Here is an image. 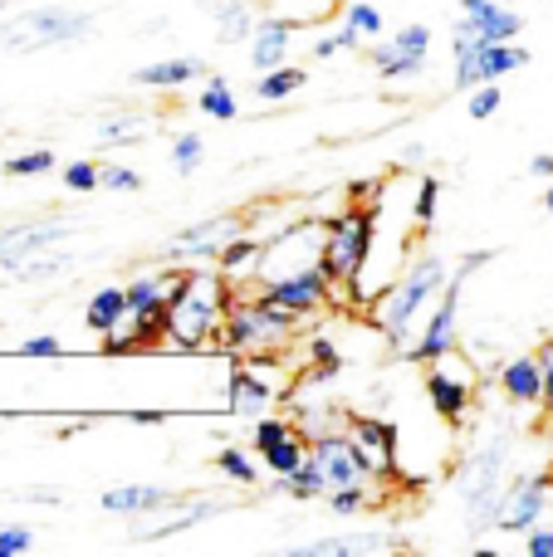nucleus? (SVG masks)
<instances>
[{"label": "nucleus", "instance_id": "40", "mask_svg": "<svg viewBox=\"0 0 553 557\" xmlns=\"http://www.w3.org/2000/svg\"><path fill=\"white\" fill-rule=\"evenodd\" d=\"M201 162H206V137L201 133H182L172 143V172H182V176H192V172H201Z\"/></svg>", "mask_w": 553, "mask_h": 557}, {"label": "nucleus", "instance_id": "7", "mask_svg": "<svg viewBox=\"0 0 553 557\" xmlns=\"http://www.w3.org/2000/svg\"><path fill=\"white\" fill-rule=\"evenodd\" d=\"M490 260H495V250H470L466 260H460V270L451 274V284L441 288V298L431 304V313H427V323H421V333L411 337V347L402 352L407 362L427 367V362H437L441 352L460 347V294H466V278L476 274V270H486Z\"/></svg>", "mask_w": 553, "mask_h": 557}, {"label": "nucleus", "instance_id": "30", "mask_svg": "<svg viewBox=\"0 0 553 557\" xmlns=\"http://www.w3.org/2000/svg\"><path fill=\"white\" fill-rule=\"evenodd\" d=\"M290 499H299V504H309V499H329V474H323V465L314 460V450H309V460L299 465V470H290L284 480H274Z\"/></svg>", "mask_w": 553, "mask_h": 557}, {"label": "nucleus", "instance_id": "34", "mask_svg": "<svg viewBox=\"0 0 553 557\" xmlns=\"http://www.w3.org/2000/svg\"><path fill=\"white\" fill-rule=\"evenodd\" d=\"M69 255H54V250H45V255H29V260H20V264H10V278H15V284H45V278H59L69 270Z\"/></svg>", "mask_w": 553, "mask_h": 557}, {"label": "nucleus", "instance_id": "5", "mask_svg": "<svg viewBox=\"0 0 553 557\" xmlns=\"http://www.w3.org/2000/svg\"><path fill=\"white\" fill-rule=\"evenodd\" d=\"M94 35V15L74 5H29L0 20V54H45V49L84 45Z\"/></svg>", "mask_w": 553, "mask_h": 557}, {"label": "nucleus", "instance_id": "37", "mask_svg": "<svg viewBox=\"0 0 553 557\" xmlns=\"http://www.w3.org/2000/svg\"><path fill=\"white\" fill-rule=\"evenodd\" d=\"M299 425L290 421V416H274V411H265V416H255L250 421V445H255V455H265L270 445H280L284 435H294Z\"/></svg>", "mask_w": 553, "mask_h": 557}, {"label": "nucleus", "instance_id": "51", "mask_svg": "<svg viewBox=\"0 0 553 557\" xmlns=\"http://www.w3.org/2000/svg\"><path fill=\"white\" fill-rule=\"evenodd\" d=\"M529 176H539V182H553V152H539L534 162H529Z\"/></svg>", "mask_w": 553, "mask_h": 557}, {"label": "nucleus", "instance_id": "22", "mask_svg": "<svg viewBox=\"0 0 553 557\" xmlns=\"http://www.w3.org/2000/svg\"><path fill=\"white\" fill-rule=\"evenodd\" d=\"M460 15L476 20L480 39L486 45H505V39H519V29H525V15L509 5H500V0H460Z\"/></svg>", "mask_w": 553, "mask_h": 557}, {"label": "nucleus", "instance_id": "15", "mask_svg": "<svg viewBox=\"0 0 553 557\" xmlns=\"http://www.w3.org/2000/svg\"><path fill=\"white\" fill-rule=\"evenodd\" d=\"M525 64H529V49L515 45V39H505V45H480V49H470V54H456L451 84H456L460 94H470V88H480V84H500V78H509Z\"/></svg>", "mask_w": 553, "mask_h": 557}, {"label": "nucleus", "instance_id": "11", "mask_svg": "<svg viewBox=\"0 0 553 557\" xmlns=\"http://www.w3.org/2000/svg\"><path fill=\"white\" fill-rule=\"evenodd\" d=\"M260 294L274 298L280 308H290V313H299L304 323H309V318H319L323 308H339V298L348 294V284H333V278L323 274V264H314V270H299L290 278H274V284H265Z\"/></svg>", "mask_w": 553, "mask_h": 557}, {"label": "nucleus", "instance_id": "32", "mask_svg": "<svg viewBox=\"0 0 553 557\" xmlns=\"http://www.w3.org/2000/svg\"><path fill=\"white\" fill-rule=\"evenodd\" d=\"M260 460H265V470H270L274 480H284L290 470H299V465L309 460V431L284 435V441H280V445H270V450H265Z\"/></svg>", "mask_w": 553, "mask_h": 557}, {"label": "nucleus", "instance_id": "9", "mask_svg": "<svg viewBox=\"0 0 553 557\" xmlns=\"http://www.w3.org/2000/svg\"><path fill=\"white\" fill-rule=\"evenodd\" d=\"M476 392H480V367L466 347H451L437 362H427V401L437 411V421L460 425L470 416V406H476Z\"/></svg>", "mask_w": 553, "mask_h": 557}, {"label": "nucleus", "instance_id": "18", "mask_svg": "<svg viewBox=\"0 0 553 557\" xmlns=\"http://www.w3.org/2000/svg\"><path fill=\"white\" fill-rule=\"evenodd\" d=\"M231 509L225 499H192V504H172L167 509V519H137V529H133V543H143V548H152V543H167V539H176V533H186V529H196V523H211V519H221V513Z\"/></svg>", "mask_w": 553, "mask_h": 557}, {"label": "nucleus", "instance_id": "31", "mask_svg": "<svg viewBox=\"0 0 553 557\" xmlns=\"http://www.w3.org/2000/svg\"><path fill=\"white\" fill-rule=\"evenodd\" d=\"M196 113L216 117V123H235L241 117V103H235V88L225 84V74H206V88L196 98Z\"/></svg>", "mask_w": 553, "mask_h": 557}, {"label": "nucleus", "instance_id": "27", "mask_svg": "<svg viewBox=\"0 0 553 557\" xmlns=\"http://www.w3.org/2000/svg\"><path fill=\"white\" fill-rule=\"evenodd\" d=\"M260 250H265V235L245 225V231L235 235V240L225 245L221 255H216V270L231 278V284H245V278L255 274V264H260Z\"/></svg>", "mask_w": 553, "mask_h": 557}, {"label": "nucleus", "instance_id": "54", "mask_svg": "<svg viewBox=\"0 0 553 557\" xmlns=\"http://www.w3.org/2000/svg\"><path fill=\"white\" fill-rule=\"evenodd\" d=\"M544 211L553 215V182H549V191H544Z\"/></svg>", "mask_w": 553, "mask_h": 557}, {"label": "nucleus", "instance_id": "4", "mask_svg": "<svg viewBox=\"0 0 553 557\" xmlns=\"http://www.w3.org/2000/svg\"><path fill=\"white\" fill-rule=\"evenodd\" d=\"M304 333V318L265 298L260 288H235L231 318L221 327V347L235 357H280Z\"/></svg>", "mask_w": 553, "mask_h": 557}, {"label": "nucleus", "instance_id": "45", "mask_svg": "<svg viewBox=\"0 0 553 557\" xmlns=\"http://www.w3.org/2000/svg\"><path fill=\"white\" fill-rule=\"evenodd\" d=\"M39 548L35 529H15V523H0V557H29Z\"/></svg>", "mask_w": 553, "mask_h": 557}, {"label": "nucleus", "instance_id": "21", "mask_svg": "<svg viewBox=\"0 0 553 557\" xmlns=\"http://www.w3.org/2000/svg\"><path fill=\"white\" fill-rule=\"evenodd\" d=\"M98 504H103V513H118V519H152V513H167L182 499L157 490V484H118V490H103Z\"/></svg>", "mask_w": 553, "mask_h": 557}, {"label": "nucleus", "instance_id": "14", "mask_svg": "<svg viewBox=\"0 0 553 557\" xmlns=\"http://www.w3.org/2000/svg\"><path fill=\"white\" fill-rule=\"evenodd\" d=\"M553 509V480L549 474H515L505 484V504H500L495 533H529L534 523H544Z\"/></svg>", "mask_w": 553, "mask_h": 557}, {"label": "nucleus", "instance_id": "52", "mask_svg": "<svg viewBox=\"0 0 553 557\" xmlns=\"http://www.w3.org/2000/svg\"><path fill=\"white\" fill-rule=\"evenodd\" d=\"M127 421L133 425H157L162 421V411H152V406H147V411H127Z\"/></svg>", "mask_w": 553, "mask_h": 557}, {"label": "nucleus", "instance_id": "12", "mask_svg": "<svg viewBox=\"0 0 553 557\" xmlns=\"http://www.w3.org/2000/svg\"><path fill=\"white\" fill-rule=\"evenodd\" d=\"M245 231V215H211V221H196V225H182L172 240L162 245V264H192V260H206L216 264V255Z\"/></svg>", "mask_w": 553, "mask_h": 557}, {"label": "nucleus", "instance_id": "43", "mask_svg": "<svg viewBox=\"0 0 553 557\" xmlns=\"http://www.w3.org/2000/svg\"><path fill=\"white\" fill-rule=\"evenodd\" d=\"M45 172H54V152H49V147L5 157V176H45Z\"/></svg>", "mask_w": 553, "mask_h": 557}, {"label": "nucleus", "instance_id": "28", "mask_svg": "<svg viewBox=\"0 0 553 557\" xmlns=\"http://www.w3.org/2000/svg\"><path fill=\"white\" fill-rule=\"evenodd\" d=\"M255 25H260V15H255L250 0H225V5H216V39H221V45H250Z\"/></svg>", "mask_w": 553, "mask_h": 557}, {"label": "nucleus", "instance_id": "23", "mask_svg": "<svg viewBox=\"0 0 553 557\" xmlns=\"http://www.w3.org/2000/svg\"><path fill=\"white\" fill-rule=\"evenodd\" d=\"M294 45V25L280 15H265L260 25H255L250 35V69H260V74H270V69L284 64V54H290Z\"/></svg>", "mask_w": 553, "mask_h": 557}, {"label": "nucleus", "instance_id": "10", "mask_svg": "<svg viewBox=\"0 0 553 557\" xmlns=\"http://www.w3.org/2000/svg\"><path fill=\"white\" fill-rule=\"evenodd\" d=\"M343 431H348L353 450H358V460H362V474H368L372 484L397 480V470H402V435H397V425L382 421V416L353 411V416H343Z\"/></svg>", "mask_w": 553, "mask_h": 557}, {"label": "nucleus", "instance_id": "46", "mask_svg": "<svg viewBox=\"0 0 553 557\" xmlns=\"http://www.w3.org/2000/svg\"><path fill=\"white\" fill-rule=\"evenodd\" d=\"M362 45H368V39H362L358 29H353L348 20H343V25L333 29V35L314 39V59H329V54H339V49H362Z\"/></svg>", "mask_w": 553, "mask_h": 557}, {"label": "nucleus", "instance_id": "17", "mask_svg": "<svg viewBox=\"0 0 553 557\" xmlns=\"http://www.w3.org/2000/svg\"><path fill=\"white\" fill-rule=\"evenodd\" d=\"M78 231V221H20V225H0V270L29 260V255L59 250L69 235Z\"/></svg>", "mask_w": 553, "mask_h": 557}, {"label": "nucleus", "instance_id": "36", "mask_svg": "<svg viewBox=\"0 0 553 557\" xmlns=\"http://www.w3.org/2000/svg\"><path fill=\"white\" fill-rule=\"evenodd\" d=\"M216 470H221L231 484H241V490H255V484H260V465H255L250 455L241 450V445H225V450H216Z\"/></svg>", "mask_w": 553, "mask_h": 557}, {"label": "nucleus", "instance_id": "6", "mask_svg": "<svg viewBox=\"0 0 553 557\" xmlns=\"http://www.w3.org/2000/svg\"><path fill=\"white\" fill-rule=\"evenodd\" d=\"M378 245V201L372 206H343L339 215L323 221V274L333 284H353Z\"/></svg>", "mask_w": 553, "mask_h": 557}, {"label": "nucleus", "instance_id": "53", "mask_svg": "<svg viewBox=\"0 0 553 557\" xmlns=\"http://www.w3.org/2000/svg\"><path fill=\"white\" fill-rule=\"evenodd\" d=\"M25 504H59L54 490H25Z\"/></svg>", "mask_w": 553, "mask_h": 557}, {"label": "nucleus", "instance_id": "56", "mask_svg": "<svg viewBox=\"0 0 553 557\" xmlns=\"http://www.w3.org/2000/svg\"><path fill=\"white\" fill-rule=\"evenodd\" d=\"M206 5H211V10H216V5H225V0H206Z\"/></svg>", "mask_w": 553, "mask_h": 557}, {"label": "nucleus", "instance_id": "48", "mask_svg": "<svg viewBox=\"0 0 553 557\" xmlns=\"http://www.w3.org/2000/svg\"><path fill=\"white\" fill-rule=\"evenodd\" d=\"M20 352H25V357H64V343H59V337H49V333H39V337H25V343H20Z\"/></svg>", "mask_w": 553, "mask_h": 557}, {"label": "nucleus", "instance_id": "25", "mask_svg": "<svg viewBox=\"0 0 553 557\" xmlns=\"http://www.w3.org/2000/svg\"><path fill=\"white\" fill-rule=\"evenodd\" d=\"M206 64L196 54H182V59H162V64H147V69H133V84L137 88H157V94H176L186 88L192 78H201Z\"/></svg>", "mask_w": 553, "mask_h": 557}, {"label": "nucleus", "instance_id": "35", "mask_svg": "<svg viewBox=\"0 0 553 557\" xmlns=\"http://www.w3.org/2000/svg\"><path fill=\"white\" fill-rule=\"evenodd\" d=\"M372 504H378V494H372V480H358V484H343V490H329V513H339V519H358V513H368Z\"/></svg>", "mask_w": 553, "mask_h": 557}, {"label": "nucleus", "instance_id": "42", "mask_svg": "<svg viewBox=\"0 0 553 557\" xmlns=\"http://www.w3.org/2000/svg\"><path fill=\"white\" fill-rule=\"evenodd\" d=\"M388 548V543H358V539H329V543H304V548H294L299 557H353V553H378Z\"/></svg>", "mask_w": 553, "mask_h": 557}, {"label": "nucleus", "instance_id": "44", "mask_svg": "<svg viewBox=\"0 0 553 557\" xmlns=\"http://www.w3.org/2000/svg\"><path fill=\"white\" fill-rule=\"evenodd\" d=\"M500 103H505V88H500V84H480V88H470L466 113L476 117V123H490V117L500 113Z\"/></svg>", "mask_w": 553, "mask_h": 557}, {"label": "nucleus", "instance_id": "8", "mask_svg": "<svg viewBox=\"0 0 553 557\" xmlns=\"http://www.w3.org/2000/svg\"><path fill=\"white\" fill-rule=\"evenodd\" d=\"M319 260H323V221H290V225L265 235L260 264H255V274L235 288H265V284H274V278L314 270Z\"/></svg>", "mask_w": 553, "mask_h": 557}, {"label": "nucleus", "instance_id": "26", "mask_svg": "<svg viewBox=\"0 0 553 557\" xmlns=\"http://www.w3.org/2000/svg\"><path fill=\"white\" fill-rule=\"evenodd\" d=\"M127 323V284L118 288V284H103V288H94V298H88V308H84V327L94 337H108V333H118V327Z\"/></svg>", "mask_w": 553, "mask_h": 557}, {"label": "nucleus", "instance_id": "1", "mask_svg": "<svg viewBox=\"0 0 553 557\" xmlns=\"http://www.w3.org/2000/svg\"><path fill=\"white\" fill-rule=\"evenodd\" d=\"M235 284L216 264H176L172 288H167V313H162V343L176 352H201L206 343H221V327L231 318Z\"/></svg>", "mask_w": 553, "mask_h": 557}, {"label": "nucleus", "instance_id": "50", "mask_svg": "<svg viewBox=\"0 0 553 557\" xmlns=\"http://www.w3.org/2000/svg\"><path fill=\"white\" fill-rule=\"evenodd\" d=\"M539 357H544V411L553 416V337H549V347Z\"/></svg>", "mask_w": 553, "mask_h": 557}, {"label": "nucleus", "instance_id": "3", "mask_svg": "<svg viewBox=\"0 0 553 557\" xmlns=\"http://www.w3.org/2000/svg\"><path fill=\"white\" fill-rule=\"evenodd\" d=\"M509 455H515V435H509V425H495V431L460 460L456 484H460V504H466L470 533H495L500 504H505V484H509Z\"/></svg>", "mask_w": 553, "mask_h": 557}, {"label": "nucleus", "instance_id": "33", "mask_svg": "<svg viewBox=\"0 0 553 557\" xmlns=\"http://www.w3.org/2000/svg\"><path fill=\"white\" fill-rule=\"evenodd\" d=\"M304 84H309V69H290V64H280V69H270V74L255 78V94H260L265 103H284V98H294Z\"/></svg>", "mask_w": 553, "mask_h": 557}, {"label": "nucleus", "instance_id": "16", "mask_svg": "<svg viewBox=\"0 0 553 557\" xmlns=\"http://www.w3.org/2000/svg\"><path fill=\"white\" fill-rule=\"evenodd\" d=\"M225 411L241 416V421H255V416L274 411V401H280V386L265 382V362L260 357H241V362L231 367V376H225V392H221Z\"/></svg>", "mask_w": 553, "mask_h": 557}, {"label": "nucleus", "instance_id": "29", "mask_svg": "<svg viewBox=\"0 0 553 557\" xmlns=\"http://www.w3.org/2000/svg\"><path fill=\"white\" fill-rule=\"evenodd\" d=\"M339 372H343V352L333 347V337H329V333H314V337H309V367L299 372V382H309V386H329Z\"/></svg>", "mask_w": 553, "mask_h": 557}, {"label": "nucleus", "instance_id": "38", "mask_svg": "<svg viewBox=\"0 0 553 557\" xmlns=\"http://www.w3.org/2000/svg\"><path fill=\"white\" fill-rule=\"evenodd\" d=\"M437 211H441V176H421L417 196H411V225H417V231L437 225Z\"/></svg>", "mask_w": 553, "mask_h": 557}, {"label": "nucleus", "instance_id": "2", "mask_svg": "<svg viewBox=\"0 0 553 557\" xmlns=\"http://www.w3.org/2000/svg\"><path fill=\"white\" fill-rule=\"evenodd\" d=\"M451 274H456V270H451L441 255H417V260H407V270L397 274V284H392L388 294L368 308L372 327L388 337V347L407 352L411 337L421 333V313H427V308L441 298V288L451 284Z\"/></svg>", "mask_w": 553, "mask_h": 557}, {"label": "nucleus", "instance_id": "39", "mask_svg": "<svg viewBox=\"0 0 553 557\" xmlns=\"http://www.w3.org/2000/svg\"><path fill=\"white\" fill-rule=\"evenodd\" d=\"M59 182H64L74 196H88V191H98V186H103V162H88V157H78V162H64Z\"/></svg>", "mask_w": 553, "mask_h": 557}, {"label": "nucleus", "instance_id": "55", "mask_svg": "<svg viewBox=\"0 0 553 557\" xmlns=\"http://www.w3.org/2000/svg\"><path fill=\"white\" fill-rule=\"evenodd\" d=\"M10 5H15V0H0V10H10Z\"/></svg>", "mask_w": 553, "mask_h": 557}, {"label": "nucleus", "instance_id": "13", "mask_svg": "<svg viewBox=\"0 0 553 557\" xmlns=\"http://www.w3.org/2000/svg\"><path fill=\"white\" fill-rule=\"evenodd\" d=\"M431 25H402L388 39H372V69L382 78H417L427 74Z\"/></svg>", "mask_w": 553, "mask_h": 557}, {"label": "nucleus", "instance_id": "19", "mask_svg": "<svg viewBox=\"0 0 553 557\" xmlns=\"http://www.w3.org/2000/svg\"><path fill=\"white\" fill-rule=\"evenodd\" d=\"M309 450H314V460L323 465V474H329V490H343V484L368 480V474H362L358 450H353V441H348V431H343V425H329V431L309 435Z\"/></svg>", "mask_w": 553, "mask_h": 557}, {"label": "nucleus", "instance_id": "20", "mask_svg": "<svg viewBox=\"0 0 553 557\" xmlns=\"http://www.w3.org/2000/svg\"><path fill=\"white\" fill-rule=\"evenodd\" d=\"M495 382L509 406H544V357L539 352L509 357V362H500Z\"/></svg>", "mask_w": 553, "mask_h": 557}, {"label": "nucleus", "instance_id": "24", "mask_svg": "<svg viewBox=\"0 0 553 557\" xmlns=\"http://www.w3.org/2000/svg\"><path fill=\"white\" fill-rule=\"evenodd\" d=\"M157 127H162V117L157 113H127V108H108V117H98L94 133L103 147H133L143 143V137H152Z\"/></svg>", "mask_w": 553, "mask_h": 557}, {"label": "nucleus", "instance_id": "47", "mask_svg": "<svg viewBox=\"0 0 553 557\" xmlns=\"http://www.w3.org/2000/svg\"><path fill=\"white\" fill-rule=\"evenodd\" d=\"M103 186L108 191H123V196H133V191H143V172H133V166H123V162H103Z\"/></svg>", "mask_w": 553, "mask_h": 557}, {"label": "nucleus", "instance_id": "49", "mask_svg": "<svg viewBox=\"0 0 553 557\" xmlns=\"http://www.w3.org/2000/svg\"><path fill=\"white\" fill-rule=\"evenodd\" d=\"M525 553H529V557H553V529L534 523V529L525 533Z\"/></svg>", "mask_w": 553, "mask_h": 557}, {"label": "nucleus", "instance_id": "41", "mask_svg": "<svg viewBox=\"0 0 553 557\" xmlns=\"http://www.w3.org/2000/svg\"><path fill=\"white\" fill-rule=\"evenodd\" d=\"M343 20H348L362 39H382V10L372 5V0H348V5H343Z\"/></svg>", "mask_w": 553, "mask_h": 557}]
</instances>
